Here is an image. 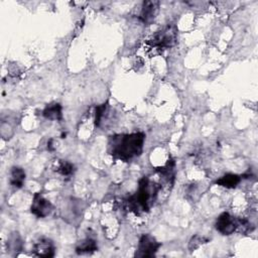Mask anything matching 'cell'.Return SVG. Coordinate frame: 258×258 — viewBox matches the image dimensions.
Instances as JSON below:
<instances>
[{
  "instance_id": "cell-1",
  "label": "cell",
  "mask_w": 258,
  "mask_h": 258,
  "mask_svg": "<svg viewBox=\"0 0 258 258\" xmlns=\"http://www.w3.org/2000/svg\"><path fill=\"white\" fill-rule=\"evenodd\" d=\"M145 134L134 132L130 134H115L108 140V153L115 159L129 161L141 155Z\"/></svg>"
},
{
  "instance_id": "cell-2",
  "label": "cell",
  "mask_w": 258,
  "mask_h": 258,
  "mask_svg": "<svg viewBox=\"0 0 258 258\" xmlns=\"http://www.w3.org/2000/svg\"><path fill=\"white\" fill-rule=\"evenodd\" d=\"M161 185L151 181L149 177H142L138 181L136 192L125 199L124 205L128 211L140 215L150 212L151 206L154 204Z\"/></svg>"
},
{
  "instance_id": "cell-3",
  "label": "cell",
  "mask_w": 258,
  "mask_h": 258,
  "mask_svg": "<svg viewBox=\"0 0 258 258\" xmlns=\"http://www.w3.org/2000/svg\"><path fill=\"white\" fill-rule=\"evenodd\" d=\"M178 42V27L174 24H169L157 30L152 39L147 42L151 48L157 50H168L176 46Z\"/></svg>"
},
{
  "instance_id": "cell-4",
  "label": "cell",
  "mask_w": 258,
  "mask_h": 258,
  "mask_svg": "<svg viewBox=\"0 0 258 258\" xmlns=\"http://www.w3.org/2000/svg\"><path fill=\"white\" fill-rule=\"evenodd\" d=\"M161 243L151 234H143L138 242L137 250L135 252V257L141 258H151L155 256L156 252L160 248Z\"/></svg>"
},
{
  "instance_id": "cell-5",
  "label": "cell",
  "mask_w": 258,
  "mask_h": 258,
  "mask_svg": "<svg viewBox=\"0 0 258 258\" xmlns=\"http://www.w3.org/2000/svg\"><path fill=\"white\" fill-rule=\"evenodd\" d=\"M52 210L53 206L49 200H47L41 193L34 194L30 207V212L33 216L39 219L46 218L51 215Z\"/></svg>"
},
{
  "instance_id": "cell-6",
  "label": "cell",
  "mask_w": 258,
  "mask_h": 258,
  "mask_svg": "<svg viewBox=\"0 0 258 258\" xmlns=\"http://www.w3.org/2000/svg\"><path fill=\"white\" fill-rule=\"evenodd\" d=\"M237 226H238L237 219L227 212L221 214L217 218L215 223L216 230L225 236L232 235L235 231H237Z\"/></svg>"
},
{
  "instance_id": "cell-7",
  "label": "cell",
  "mask_w": 258,
  "mask_h": 258,
  "mask_svg": "<svg viewBox=\"0 0 258 258\" xmlns=\"http://www.w3.org/2000/svg\"><path fill=\"white\" fill-rule=\"evenodd\" d=\"M159 4V1H155V0L144 1L142 3L141 11L139 14V21L145 26L152 25L155 21V18L158 14Z\"/></svg>"
},
{
  "instance_id": "cell-8",
  "label": "cell",
  "mask_w": 258,
  "mask_h": 258,
  "mask_svg": "<svg viewBox=\"0 0 258 258\" xmlns=\"http://www.w3.org/2000/svg\"><path fill=\"white\" fill-rule=\"evenodd\" d=\"M32 252L38 257L50 258L54 256V253H56V246H54V243L51 239L43 237L33 244Z\"/></svg>"
},
{
  "instance_id": "cell-9",
  "label": "cell",
  "mask_w": 258,
  "mask_h": 258,
  "mask_svg": "<svg viewBox=\"0 0 258 258\" xmlns=\"http://www.w3.org/2000/svg\"><path fill=\"white\" fill-rule=\"evenodd\" d=\"M156 173L159 175L160 180L167 186L173 187L176 180V161L173 158H170L165 165L156 169Z\"/></svg>"
},
{
  "instance_id": "cell-10",
  "label": "cell",
  "mask_w": 258,
  "mask_h": 258,
  "mask_svg": "<svg viewBox=\"0 0 258 258\" xmlns=\"http://www.w3.org/2000/svg\"><path fill=\"white\" fill-rule=\"evenodd\" d=\"M43 116L49 120L61 121L63 119V107L60 103H51L43 110Z\"/></svg>"
},
{
  "instance_id": "cell-11",
  "label": "cell",
  "mask_w": 258,
  "mask_h": 258,
  "mask_svg": "<svg viewBox=\"0 0 258 258\" xmlns=\"http://www.w3.org/2000/svg\"><path fill=\"white\" fill-rule=\"evenodd\" d=\"M26 178V174L23 168L13 167L10 171V185L14 189L20 190L25 185Z\"/></svg>"
},
{
  "instance_id": "cell-12",
  "label": "cell",
  "mask_w": 258,
  "mask_h": 258,
  "mask_svg": "<svg viewBox=\"0 0 258 258\" xmlns=\"http://www.w3.org/2000/svg\"><path fill=\"white\" fill-rule=\"evenodd\" d=\"M242 178L235 174H226L223 177L219 178L215 183L220 187H224L226 189H235L240 183Z\"/></svg>"
},
{
  "instance_id": "cell-13",
  "label": "cell",
  "mask_w": 258,
  "mask_h": 258,
  "mask_svg": "<svg viewBox=\"0 0 258 258\" xmlns=\"http://www.w3.org/2000/svg\"><path fill=\"white\" fill-rule=\"evenodd\" d=\"M98 250V244L95 239L86 238L85 240L81 241L76 247V253L79 255L87 254V253H93Z\"/></svg>"
},
{
  "instance_id": "cell-14",
  "label": "cell",
  "mask_w": 258,
  "mask_h": 258,
  "mask_svg": "<svg viewBox=\"0 0 258 258\" xmlns=\"http://www.w3.org/2000/svg\"><path fill=\"white\" fill-rule=\"evenodd\" d=\"M24 248L23 239L17 232L12 233L7 240V249L10 251H22Z\"/></svg>"
},
{
  "instance_id": "cell-15",
  "label": "cell",
  "mask_w": 258,
  "mask_h": 258,
  "mask_svg": "<svg viewBox=\"0 0 258 258\" xmlns=\"http://www.w3.org/2000/svg\"><path fill=\"white\" fill-rule=\"evenodd\" d=\"M56 171L63 177H70L75 172V167L70 161L61 160L59 161V165Z\"/></svg>"
},
{
  "instance_id": "cell-16",
  "label": "cell",
  "mask_w": 258,
  "mask_h": 258,
  "mask_svg": "<svg viewBox=\"0 0 258 258\" xmlns=\"http://www.w3.org/2000/svg\"><path fill=\"white\" fill-rule=\"evenodd\" d=\"M107 109H108V102L103 103L96 107V110H95V126L96 127H100L101 123L103 122L106 112H107Z\"/></svg>"
},
{
  "instance_id": "cell-17",
  "label": "cell",
  "mask_w": 258,
  "mask_h": 258,
  "mask_svg": "<svg viewBox=\"0 0 258 258\" xmlns=\"http://www.w3.org/2000/svg\"><path fill=\"white\" fill-rule=\"evenodd\" d=\"M210 241L209 238H206L204 236H200V235H195L191 238L190 243H189V249L191 251H195L198 249L200 246L204 245Z\"/></svg>"
},
{
  "instance_id": "cell-18",
  "label": "cell",
  "mask_w": 258,
  "mask_h": 258,
  "mask_svg": "<svg viewBox=\"0 0 258 258\" xmlns=\"http://www.w3.org/2000/svg\"><path fill=\"white\" fill-rule=\"evenodd\" d=\"M54 150H56V146H54V140L52 138H51L48 141V151L49 152H53Z\"/></svg>"
},
{
  "instance_id": "cell-19",
  "label": "cell",
  "mask_w": 258,
  "mask_h": 258,
  "mask_svg": "<svg viewBox=\"0 0 258 258\" xmlns=\"http://www.w3.org/2000/svg\"><path fill=\"white\" fill-rule=\"evenodd\" d=\"M66 136H67L66 133H63V134H62V138H66Z\"/></svg>"
}]
</instances>
